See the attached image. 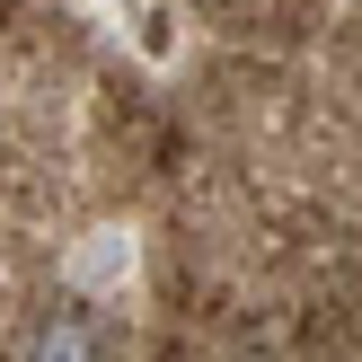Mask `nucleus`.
Wrapping results in <instances>:
<instances>
[{
	"label": "nucleus",
	"mask_w": 362,
	"mask_h": 362,
	"mask_svg": "<svg viewBox=\"0 0 362 362\" xmlns=\"http://www.w3.org/2000/svg\"><path fill=\"white\" fill-rule=\"evenodd\" d=\"M9 362H115V336H106V318L88 310V300L53 292V300H35V310H27Z\"/></svg>",
	"instance_id": "f257e3e1"
}]
</instances>
